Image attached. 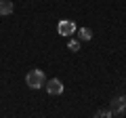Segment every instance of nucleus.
Wrapping results in <instances>:
<instances>
[{"label":"nucleus","mask_w":126,"mask_h":118,"mask_svg":"<svg viewBox=\"0 0 126 118\" xmlns=\"http://www.w3.org/2000/svg\"><path fill=\"white\" fill-rule=\"evenodd\" d=\"M25 84L30 89H40V86L46 84V78H44V72L42 70H30L25 76Z\"/></svg>","instance_id":"nucleus-1"},{"label":"nucleus","mask_w":126,"mask_h":118,"mask_svg":"<svg viewBox=\"0 0 126 118\" xmlns=\"http://www.w3.org/2000/svg\"><path fill=\"white\" fill-rule=\"evenodd\" d=\"M57 32L61 34L63 38H67V36H72V34L76 32V23H74V21H59Z\"/></svg>","instance_id":"nucleus-2"},{"label":"nucleus","mask_w":126,"mask_h":118,"mask_svg":"<svg viewBox=\"0 0 126 118\" xmlns=\"http://www.w3.org/2000/svg\"><path fill=\"white\" fill-rule=\"evenodd\" d=\"M46 91H48V95H61L63 93V82L59 78H50L46 82Z\"/></svg>","instance_id":"nucleus-3"},{"label":"nucleus","mask_w":126,"mask_h":118,"mask_svg":"<svg viewBox=\"0 0 126 118\" xmlns=\"http://www.w3.org/2000/svg\"><path fill=\"white\" fill-rule=\"evenodd\" d=\"M126 112V97H116L111 101V114H122Z\"/></svg>","instance_id":"nucleus-4"},{"label":"nucleus","mask_w":126,"mask_h":118,"mask_svg":"<svg viewBox=\"0 0 126 118\" xmlns=\"http://www.w3.org/2000/svg\"><path fill=\"white\" fill-rule=\"evenodd\" d=\"M13 2L11 0H0V15H11L13 13Z\"/></svg>","instance_id":"nucleus-5"},{"label":"nucleus","mask_w":126,"mask_h":118,"mask_svg":"<svg viewBox=\"0 0 126 118\" xmlns=\"http://www.w3.org/2000/svg\"><path fill=\"white\" fill-rule=\"evenodd\" d=\"M78 36H80V40H84V42H88L90 38H93V32H90L88 27H80V32H78Z\"/></svg>","instance_id":"nucleus-6"},{"label":"nucleus","mask_w":126,"mask_h":118,"mask_svg":"<svg viewBox=\"0 0 126 118\" xmlns=\"http://www.w3.org/2000/svg\"><path fill=\"white\" fill-rule=\"evenodd\" d=\"M94 118H113V114H111V110H97Z\"/></svg>","instance_id":"nucleus-7"},{"label":"nucleus","mask_w":126,"mask_h":118,"mask_svg":"<svg viewBox=\"0 0 126 118\" xmlns=\"http://www.w3.org/2000/svg\"><path fill=\"white\" fill-rule=\"evenodd\" d=\"M80 49V40H69V51H78Z\"/></svg>","instance_id":"nucleus-8"}]
</instances>
